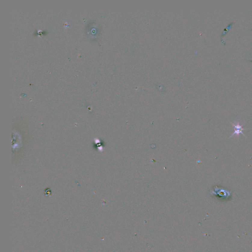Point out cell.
<instances>
[{"label":"cell","instance_id":"obj_1","mask_svg":"<svg viewBox=\"0 0 252 252\" xmlns=\"http://www.w3.org/2000/svg\"><path fill=\"white\" fill-rule=\"evenodd\" d=\"M232 125L235 127V131H234L233 134L230 136V138L232 137L235 135V136H237V137H239V134H242L243 136H245L244 134L243 133L242 131L246 130H248V129H244V128H243L242 125H240L239 122H235V123H232Z\"/></svg>","mask_w":252,"mask_h":252}]
</instances>
